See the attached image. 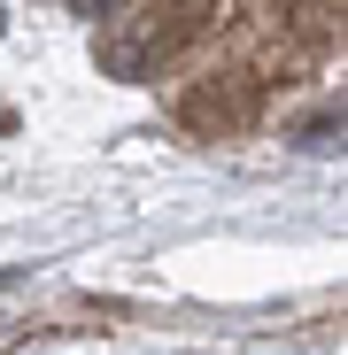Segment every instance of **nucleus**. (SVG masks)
Returning <instances> with one entry per match:
<instances>
[]
</instances>
